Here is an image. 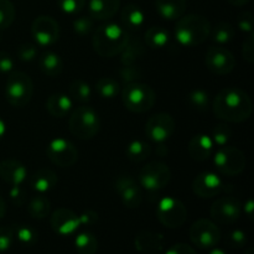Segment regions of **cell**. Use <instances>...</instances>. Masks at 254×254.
<instances>
[{
  "label": "cell",
  "mask_w": 254,
  "mask_h": 254,
  "mask_svg": "<svg viewBox=\"0 0 254 254\" xmlns=\"http://www.w3.org/2000/svg\"><path fill=\"white\" fill-rule=\"evenodd\" d=\"M216 117L227 123H242L253 111L252 99L246 91L238 87H227L217 93L212 104Z\"/></svg>",
  "instance_id": "obj_1"
},
{
  "label": "cell",
  "mask_w": 254,
  "mask_h": 254,
  "mask_svg": "<svg viewBox=\"0 0 254 254\" xmlns=\"http://www.w3.org/2000/svg\"><path fill=\"white\" fill-rule=\"evenodd\" d=\"M129 42V35L126 29L117 24H106L97 27L92 37V46L101 57L117 56Z\"/></svg>",
  "instance_id": "obj_2"
},
{
  "label": "cell",
  "mask_w": 254,
  "mask_h": 254,
  "mask_svg": "<svg viewBox=\"0 0 254 254\" xmlns=\"http://www.w3.org/2000/svg\"><path fill=\"white\" fill-rule=\"evenodd\" d=\"M211 24L202 15H186L178 20L175 26L176 40L185 47H193L203 44L210 37Z\"/></svg>",
  "instance_id": "obj_3"
},
{
  "label": "cell",
  "mask_w": 254,
  "mask_h": 254,
  "mask_svg": "<svg viewBox=\"0 0 254 254\" xmlns=\"http://www.w3.org/2000/svg\"><path fill=\"white\" fill-rule=\"evenodd\" d=\"M69 131L79 140H89L99 133L101 119L98 113L89 106H81L69 116Z\"/></svg>",
  "instance_id": "obj_4"
},
{
  "label": "cell",
  "mask_w": 254,
  "mask_h": 254,
  "mask_svg": "<svg viewBox=\"0 0 254 254\" xmlns=\"http://www.w3.org/2000/svg\"><path fill=\"white\" fill-rule=\"evenodd\" d=\"M124 107L133 113H145L156 102V93L149 84L130 82L122 91Z\"/></svg>",
  "instance_id": "obj_5"
},
{
  "label": "cell",
  "mask_w": 254,
  "mask_h": 254,
  "mask_svg": "<svg viewBox=\"0 0 254 254\" xmlns=\"http://www.w3.org/2000/svg\"><path fill=\"white\" fill-rule=\"evenodd\" d=\"M34 93V84L29 74L21 71H11L5 84V97L12 107L21 108L29 104Z\"/></svg>",
  "instance_id": "obj_6"
},
{
  "label": "cell",
  "mask_w": 254,
  "mask_h": 254,
  "mask_svg": "<svg viewBox=\"0 0 254 254\" xmlns=\"http://www.w3.org/2000/svg\"><path fill=\"white\" fill-rule=\"evenodd\" d=\"M213 163L222 175L237 176L245 170L247 161L245 154L240 149L226 145L216 151Z\"/></svg>",
  "instance_id": "obj_7"
},
{
  "label": "cell",
  "mask_w": 254,
  "mask_h": 254,
  "mask_svg": "<svg viewBox=\"0 0 254 254\" xmlns=\"http://www.w3.org/2000/svg\"><path fill=\"white\" fill-rule=\"evenodd\" d=\"M156 217L166 228H179L188 218V210L180 200L174 197H164L156 207Z\"/></svg>",
  "instance_id": "obj_8"
},
{
  "label": "cell",
  "mask_w": 254,
  "mask_h": 254,
  "mask_svg": "<svg viewBox=\"0 0 254 254\" xmlns=\"http://www.w3.org/2000/svg\"><path fill=\"white\" fill-rule=\"evenodd\" d=\"M171 180V171L165 163L151 161L139 173V184L148 191H159L166 188Z\"/></svg>",
  "instance_id": "obj_9"
},
{
  "label": "cell",
  "mask_w": 254,
  "mask_h": 254,
  "mask_svg": "<svg viewBox=\"0 0 254 254\" xmlns=\"http://www.w3.org/2000/svg\"><path fill=\"white\" fill-rule=\"evenodd\" d=\"M190 240L201 250H211L220 243L221 230L213 221L201 218L191 226Z\"/></svg>",
  "instance_id": "obj_10"
},
{
  "label": "cell",
  "mask_w": 254,
  "mask_h": 254,
  "mask_svg": "<svg viewBox=\"0 0 254 254\" xmlns=\"http://www.w3.org/2000/svg\"><path fill=\"white\" fill-rule=\"evenodd\" d=\"M46 155L59 168H71L78 160L77 148L73 143L64 138H56L50 141L46 148Z\"/></svg>",
  "instance_id": "obj_11"
},
{
  "label": "cell",
  "mask_w": 254,
  "mask_h": 254,
  "mask_svg": "<svg viewBox=\"0 0 254 254\" xmlns=\"http://www.w3.org/2000/svg\"><path fill=\"white\" fill-rule=\"evenodd\" d=\"M31 35L36 42V46H52L60 39L59 22L49 15H40L32 21Z\"/></svg>",
  "instance_id": "obj_12"
},
{
  "label": "cell",
  "mask_w": 254,
  "mask_h": 254,
  "mask_svg": "<svg viewBox=\"0 0 254 254\" xmlns=\"http://www.w3.org/2000/svg\"><path fill=\"white\" fill-rule=\"evenodd\" d=\"M175 131V121L169 113H156L148 119L145 126V135L154 143H165Z\"/></svg>",
  "instance_id": "obj_13"
},
{
  "label": "cell",
  "mask_w": 254,
  "mask_h": 254,
  "mask_svg": "<svg viewBox=\"0 0 254 254\" xmlns=\"http://www.w3.org/2000/svg\"><path fill=\"white\" fill-rule=\"evenodd\" d=\"M205 64L208 71L216 76H225L231 73L236 67V59L232 52L223 46H211L206 52Z\"/></svg>",
  "instance_id": "obj_14"
},
{
  "label": "cell",
  "mask_w": 254,
  "mask_h": 254,
  "mask_svg": "<svg viewBox=\"0 0 254 254\" xmlns=\"http://www.w3.org/2000/svg\"><path fill=\"white\" fill-rule=\"evenodd\" d=\"M242 206L240 201L231 196L220 197L212 203L210 215L215 222L221 225H232L241 217Z\"/></svg>",
  "instance_id": "obj_15"
},
{
  "label": "cell",
  "mask_w": 254,
  "mask_h": 254,
  "mask_svg": "<svg viewBox=\"0 0 254 254\" xmlns=\"http://www.w3.org/2000/svg\"><path fill=\"white\" fill-rule=\"evenodd\" d=\"M117 193L127 208H138L143 202V190L135 179L129 175H121L114 184Z\"/></svg>",
  "instance_id": "obj_16"
},
{
  "label": "cell",
  "mask_w": 254,
  "mask_h": 254,
  "mask_svg": "<svg viewBox=\"0 0 254 254\" xmlns=\"http://www.w3.org/2000/svg\"><path fill=\"white\" fill-rule=\"evenodd\" d=\"M225 190V183L215 173H201L193 179L192 191L200 198H212Z\"/></svg>",
  "instance_id": "obj_17"
},
{
  "label": "cell",
  "mask_w": 254,
  "mask_h": 254,
  "mask_svg": "<svg viewBox=\"0 0 254 254\" xmlns=\"http://www.w3.org/2000/svg\"><path fill=\"white\" fill-rule=\"evenodd\" d=\"M51 227L57 235L71 236L76 232L81 226L79 217L76 212L68 208H57L51 215Z\"/></svg>",
  "instance_id": "obj_18"
},
{
  "label": "cell",
  "mask_w": 254,
  "mask_h": 254,
  "mask_svg": "<svg viewBox=\"0 0 254 254\" xmlns=\"http://www.w3.org/2000/svg\"><path fill=\"white\" fill-rule=\"evenodd\" d=\"M0 178L11 186H21L27 178V169L16 159H5L0 163Z\"/></svg>",
  "instance_id": "obj_19"
},
{
  "label": "cell",
  "mask_w": 254,
  "mask_h": 254,
  "mask_svg": "<svg viewBox=\"0 0 254 254\" xmlns=\"http://www.w3.org/2000/svg\"><path fill=\"white\" fill-rule=\"evenodd\" d=\"M215 144L210 135L197 134L189 143V154L195 161H206L213 154Z\"/></svg>",
  "instance_id": "obj_20"
},
{
  "label": "cell",
  "mask_w": 254,
  "mask_h": 254,
  "mask_svg": "<svg viewBox=\"0 0 254 254\" xmlns=\"http://www.w3.org/2000/svg\"><path fill=\"white\" fill-rule=\"evenodd\" d=\"M136 251L143 254H153L160 252L164 248V237L160 233H154L150 231H141L134 240Z\"/></svg>",
  "instance_id": "obj_21"
},
{
  "label": "cell",
  "mask_w": 254,
  "mask_h": 254,
  "mask_svg": "<svg viewBox=\"0 0 254 254\" xmlns=\"http://www.w3.org/2000/svg\"><path fill=\"white\" fill-rule=\"evenodd\" d=\"M121 0H89V16L96 20H108L117 14Z\"/></svg>",
  "instance_id": "obj_22"
},
{
  "label": "cell",
  "mask_w": 254,
  "mask_h": 254,
  "mask_svg": "<svg viewBox=\"0 0 254 254\" xmlns=\"http://www.w3.org/2000/svg\"><path fill=\"white\" fill-rule=\"evenodd\" d=\"M46 109L55 118H64L69 116L73 109V102L71 97L64 93H54L46 99Z\"/></svg>",
  "instance_id": "obj_23"
},
{
  "label": "cell",
  "mask_w": 254,
  "mask_h": 254,
  "mask_svg": "<svg viewBox=\"0 0 254 254\" xmlns=\"http://www.w3.org/2000/svg\"><path fill=\"white\" fill-rule=\"evenodd\" d=\"M155 9L163 19L174 21L185 14L186 0H155Z\"/></svg>",
  "instance_id": "obj_24"
},
{
  "label": "cell",
  "mask_w": 254,
  "mask_h": 254,
  "mask_svg": "<svg viewBox=\"0 0 254 254\" xmlns=\"http://www.w3.org/2000/svg\"><path fill=\"white\" fill-rule=\"evenodd\" d=\"M57 175L50 169H40L32 175L31 178V188L37 193H46L49 191L54 190L57 185Z\"/></svg>",
  "instance_id": "obj_25"
},
{
  "label": "cell",
  "mask_w": 254,
  "mask_h": 254,
  "mask_svg": "<svg viewBox=\"0 0 254 254\" xmlns=\"http://www.w3.org/2000/svg\"><path fill=\"white\" fill-rule=\"evenodd\" d=\"M39 67L47 77H59L64 71V61L61 56L55 52L47 51L42 54L39 59Z\"/></svg>",
  "instance_id": "obj_26"
},
{
  "label": "cell",
  "mask_w": 254,
  "mask_h": 254,
  "mask_svg": "<svg viewBox=\"0 0 254 254\" xmlns=\"http://www.w3.org/2000/svg\"><path fill=\"white\" fill-rule=\"evenodd\" d=\"M122 24L128 30H139L145 22V14L138 5L129 4L121 12Z\"/></svg>",
  "instance_id": "obj_27"
},
{
  "label": "cell",
  "mask_w": 254,
  "mask_h": 254,
  "mask_svg": "<svg viewBox=\"0 0 254 254\" xmlns=\"http://www.w3.org/2000/svg\"><path fill=\"white\" fill-rule=\"evenodd\" d=\"M151 154V146L148 141L135 139L130 141L126 149V156L133 163H141L148 159Z\"/></svg>",
  "instance_id": "obj_28"
},
{
  "label": "cell",
  "mask_w": 254,
  "mask_h": 254,
  "mask_svg": "<svg viewBox=\"0 0 254 254\" xmlns=\"http://www.w3.org/2000/svg\"><path fill=\"white\" fill-rule=\"evenodd\" d=\"M27 212L32 218L36 220H44L51 212V202L46 196L39 193L30 200L27 203Z\"/></svg>",
  "instance_id": "obj_29"
},
{
  "label": "cell",
  "mask_w": 254,
  "mask_h": 254,
  "mask_svg": "<svg viewBox=\"0 0 254 254\" xmlns=\"http://www.w3.org/2000/svg\"><path fill=\"white\" fill-rule=\"evenodd\" d=\"M169 40L168 30L161 26L149 27L145 32V44L151 49H164L169 44Z\"/></svg>",
  "instance_id": "obj_30"
},
{
  "label": "cell",
  "mask_w": 254,
  "mask_h": 254,
  "mask_svg": "<svg viewBox=\"0 0 254 254\" xmlns=\"http://www.w3.org/2000/svg\"><path fill=\"white\" fill-rule=\"evenodd\" d=\"M74 248L78 254H96L98 251V240L91 232H81L74 238Z\"/></svg>",
  "instance_id": "obj_31"
},
{
  "label": "cell",
  "mask_w": 254,
  "mask_h": 254,
  "mask_svg": "<svg viewBox=\"0 0 254 254\" xmlns=\"http://www.w3.org/2000/svg\"><path fill=\"white\" fill-rule=\"evenodd\" d=\"M121 87L118 81L112 77H101L96 82V92L104 99H112L118 96Z\"/></svg>",
  "instance_id": "obj_32"
},
{
  "label": "cell",
  "mask_w": 254,
  "mask_h": 254,
  "mask_svg": "<svg viewBox=\"0 0 254 254\" xmlns=\"http://www.w3.org/2000/svg\"><path fill=\"white\" fill-rule=\"evenodd\" d=\"M235 27L230 22H220L218 25H216L215 29L211 30L210 36L212 37L215 44L222 46V45H226L235 39Z\"/></svg>",
  "instance_id": "obj_33"
},
{
  "label": "cell",
  "mask_w": 254,
  "mask_h": 254,
  "mask_svg": "<svg viewBox=\"0 0 254 254\" xmlns=\"http://www.w3.org/2000/svg\"><path fill=\"white\" fill-rule=\"evenodd\" d=\"M69 96L79 103H88L92 97V88L83 79H74L69 84Z\"/></svg>",
  "instance_id": "obj_34"
},
{
  "label": "cell",
  "mask_w": 254,
  "mask_h": 254,
  "mask_svg": "<svg viewBox=\"0 0 254 254\" xmlns=\"http://www.w3.org/2000/svg\"><path fill=\"white\" fill-rule=\"evenodd\" d=\"M14 237L24 246H32L37 241V231L29 225H16L12 227Z\"/></svg>",
  "instance_id": "obj_35"
},
{
  "label": "cell",
  "mask_w": 254,
  "mask_h": 254,
  "mask_svg": "<svg viewBox=\"0 0 254 254\" xmlns=\"http://www.w3.org/2000/svg\"><path fill=\"white\" fill-rule=\"evenodd\" d=\"M189 106L198 112H206L210 107V96L205 89H193L188 96Z\"/></svg>",
  "instance_id": "obj_36"
},
{
  "label": "cell",
  "mask_w": 254,
  "mask_h": 254,
  "mask_svg": "<svg viewBox=\"0 0 254 254\" xmlns=\"http://www.w3.org/2000/svg\"><path fill=\"white\" fill-rule=\"evenodd\" d=\"M144 52L145 51H144L143 49V45H140L139 42H136V44H130V42H128L126 49L121 52L122 64H123L124 66L135 64V62L138 61L139 59H141Z\"/></svg>",
  "instance_id": "obj_37"
},
{
  "label": "cell",
  "mask_w": 254,
  "mask_h": 254,
  "mask_svg": "<svg viewBox=\"0 0 254 254\" xmlns=\"http://www.w3.org/2000/svg\"><path fill=\"white\" fill-rule=\"evenodd\" d=\"M15 6L10 0H0V30L9 29L15 20Z\"/></svg>",
  "instance_id": "obj_38"
},
{
  "label": "cell",
  "mask_w": 254,
  "mask_h": 254,
  "mask_svg": "<svg viewBox=\"0 0 254 254\" xmlns=\"http://www.w3.org/2000/svg\"><path fill=\"white\" fill-rule=\"evenodd\" d=\"M231 136H232V130H231L230 126L226 123H220L213 128L211 139H212L215 145H217L218 148H222L230 143Z\"/></svg>",
  "instance_id": "obj_39"
},
{
  "label": "cell",
  "mask_w": 254,
  "mask_h": 254,
  "mask_svg": "<svg viewBox=\"0 0 254 254\" xmlns=\"http://www.w3.org/2000/svg\"><path fill=\"white\" fill-rule=\"evenodd\" d=\"M60 10L67 15H77L86 6V0H57Z\"/></svg>",
  "instance_id": "obj_40"
},
{
  "label": "cell",
  "mask_w": 254,
  "mask_h": 254,
  "mask_svg": "<svg viewBox=\"0 0 254 254\" xmlns=\"http://www.w3.org/2000/svg\"><path fill=\"white\" fill-rule=\"evenodd\" d=\"M73 31L79 36H87L93 30V19L91 16H81L73 20Z\"/></svg>",
  "instance_id": "obj_41"
},
{
  "label": "cell",
  "mask_w": 254,
  "mask_h": 254,
  "mask_svg": "<svg viewBox=\"0 0 254 254\" xmlns=\"http://www.w3.org/2000/svg\"><path fill=\"white\" fill-rule=\"evenodd\" d=\"M17 57L22 62H31L37 57V47L36 45L24 42L17 49Z\"/></svg>",
  "instance_id": "obj_42"
},
{
  "label": "cell",
  "mask_w": 254,
  "mask_h": 254,
  "mask_svg": "<svg viewBox=\"0 0 254 254\" xmlns=\"http://www.w3.org/2000/svg\"><path fill=\"white\" fill-rule=\"evenodd\" d=\"M227 245L231 248H243L247 245V235L242 230H235L228 233Z\"/></svg>",
  "instance_id": "obj_43"
},
{
  "label": "cell",
  "mask_w": 254,
  "mask_h": 254,
  "mask_svg": "<svg viewBox=\"0 0 254 254\" xmlns=\"http://www.w3.org/2000/svg\"><path fill=\"white\" fill-rule=\"evenodd\" d=\"M254 26L253 15L250 11H243L237 17V27L245 34H252Z\"/></svg>",
  "instance_id": "obj_44"
},
{
  "label": "cell",
  "mask_w": 254,
  "mask_h": 254,
  "mask_svg": "<svg viewBox=\"0 0 254 254\" xmlns=\"http://www.w3.org/2000/svg\"><path fill=\"white\" fill-rule=\"evenodd\" d=\"M14 241L12 227H0V254L7 252Z\"/></svg>",
  "instance_id": "obj_45"
},
{
  "label": "cell",
  "mask_w": 254,
  "mask_h": 254,
  "mask_svg": "<svg viewBox=\"0 0 254 254\" xmlns=\"http://www.w3.org/2000/svg\"><path fill=\"white\" fill-rule=\"evenodd\" d=\"M242 57L248 62L253 64L254 61V36L252 34H248L242 45Z\"/></svg>",
  "instance_id": "obj_46"
},
{
  "label": "cell",
  "mask_w": 254,
  "mask_h": 254,
  "mask_svg": "<svg viewBox=\"0 0 254 254\" xmlns=\"http://www.w3.org/2000/svg\"><path fill=\"white\" fill-rule=\"evenodd\" d=\"M121 77L124 81L130 83V82H136V79L141 78V72L139 69V67H136L135 64L124 66L121 71Z\"/></svg>",
  "instance_id": "obj_47"
},
{
  "label": "cell",
  "mask_w": 254,
  "mask_h": 254,
  "mask_svg": "<svg viewBox=\"0 0 254 254\" xmlns=\"http://www.w3.org/2000/svg\"><path fill=\"white\" fill-rule=\"evenodd\" d=\"M9 196L16 206H22L26 202V192L21 186H11Z\"/></svg>",
  "instance_id": "obj_48"
},
{
  "label": "cell",
  "mask_w": 254,
  "mask_h": 254,
  "mask_svg": "<svg viewBox=\"0 0 254 254\" xmlns=\"http://www.w3.org/2000/svg\"><path fill=\"white\" fill-rule=\"evenodd\" d=\"M14 69V60L7 52L0 51V73H10Z\"/></svg>",
  "instance_id": "obj_49"
},
{
  "label": "cell",
  "mask_w": 254,
  "mask_h": 254,
  "mask_svg": "<svg viewBox=\"0 0 254 254\" xmlns=\"http://www.w3.org/2000/svg\"><path fill=\"white\" fill-rule=\"evenodd\" d=\"M165 254H198L195 251V248L191 247L188 243H176L171 246Z\"/></svg>",
  "instance_id": "obj_50"
},
{
  "label": "cell",
  "mask_w": 254,
  "mask_h": 254,
  "mask_svg": "<svg viewBox=\"0 0 254 254\" xmlns=\"http://www.w3.org/2000/svg\"><path fill=\"white\" fill-rule=\"evenodd\" d=\"M78 217H79V222H81V225H84V226H91L98 221V215H97L94 211H91V210L84 211L82 215H78Z\"/></svg>",
  "instance_id": "obj_51"
},
{
  "label": "cell",
  "mask_w": 254,
  "mask_h": 254,
  "mask_svg": "<svg viewBox=\"0 0 254 254\" xmlns=\"http://www.w3.org/2000/svg\"><path fill=\"white\" fill-rule=\"evenodd\" d=\"M243 210H245V213L250 218L253 217V210H254V202L252 198H250V200H247V202L245 203V207H243Z\"/></svg>",
  "instance_id": "obj_52"
},
{
  "label": "cell",
  "mask_w": 254,
  "mask_h": 254,
  "mask_svg": "<svg viewBox=\"0 0 254 254\" xmlns=\"http://www.w3.org/2000/svg\"><path fill=\"white\" fill-rule=\"evenodd\" d=\"M5 215H6V203H5L4 198L0 196V220L4 218Z\"/></svg>",
  "instance_id": "obj_53"
},
{
  "label": "cell",
  "mask_w": 254,
  "mask_h": 254,
  "mask_svg": "<svg viewBox=\"0 0 254 254\" xmlns=\"http://www.w3.org/2000/svg\"><path fill=\"white\" fill-rule=\"evenodd\" d=\"M227 1L233 6H245L246 4L250 2V0H227Z\"/></svg>",
  "instance_id": "obj_54"
},
{
  "label": "cell",
  "mask_w": 254,
  "mask_h": 254,
  "mask_svg": "<svg viewBox=\"0 0 254 254\" xmlns=\"http://www.w3.org/2000/svg\"><path fill=\"white\" fill-rule=\"evenodd\" d=\"M5 133H6V124H5V122L0 118V140L4 138Z\"/></svg>",
  "instance_id": "obj_55"
},
{
  "label": "cell",
  "mask_w": 254,
  "mask_h": 254,
  "mask_svg": "<svg viewBox=\"0 0 254 254\" xmlns=\"http://www.w3.org/2000/svg\"><path fill=\"white\" fill-rule=\"evenodd\" d=\"M208 254H227V253H226L223 250H221V248L213 247V248H211L210 253H208Z\"/></svg>",
  "instance_id": "obj_56"
},
{
  "label": "cell",
  "mask_w": 254,
  "mask_h": 254,
  "mask_svg": "<svg viewBox=\"0 0 254 254\" xmlns=\"http://www.w3.org/2000/svg\"><path fill=\"white\" fill-rule=\"evenodd\" d=\"M245 254H254V250H253V247H248L247 250L245 251Z\"/></svg>",
  "instance_id": "obj_57"
}]
</instances>
